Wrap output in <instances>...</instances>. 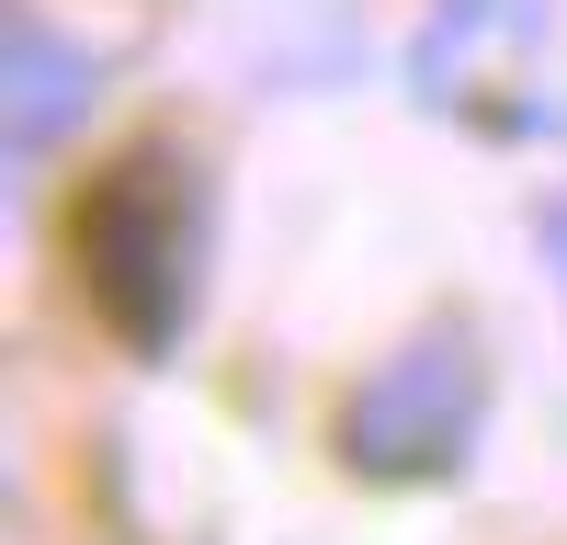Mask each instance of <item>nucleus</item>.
<instances>
[{
    "label": "nucleus",
    "instance_id": "f257e3e1",
    "mask_svg": "<svg viewBox=\"0 0 567 545\" xmlns=\"http://www.w3.org/2000/svg\"><path fill=\"white\" fill-rule=\"evenodd\" d=\"M69 261L103 330L125 352H171L182 307H194V261H205V182L182 148H125L114 171H91V194L69 205Z\"/></svg>",
    "mask_w": 567,
    "mask_h": 545
},
{
    "label": "nucleus",
    "instance_id": "f03ea898",
    "mask_svg": "<svg viewBox=\"0 0 567 545\" xmlns=\"http://www.w3.org/2000/svg\"><path fill=\"white\" fill-rule=\"evenodd\" d=\"M477 421H488V352L465 330H420V341H398L341 398V466L352 477H386V489L454 477L465 443H477Z\"/></svg>",
    "mask_w": 567,
    "mask_h": 545
},
{
    "label": "nucleus",
    "instance_id": "7ed1b4c3",
    "mask_svg": "<svg viewBox=\"0 0 567 545\" xmlns=\"http://www.w3.org/2000/svg\"><path fill=\"white\" fill-rule=\"evenodd\" d=\"M0 103H12V160L34 171V160H58L69 136H80V114H91V45H69L58 23H34V12H12V34H0Z\"/></svg>",
    "mask_w": 567,
    "mask_h": 545
},
{
    "label": "nucleus",
    "instance_id": "20e7f679",
    "mask_svg": "<svg viewBox=\"0 0 567 545\" xmlns=\"http://www.w3.org/2000/svg\"><path fill=\"white\" fill-rule=\"evenodd\" d=\"M545 261H556V296H567V205H545Z\"/></svg>",
    "mask_w": 567,
    "mask_h": 545
}]
</instances>
